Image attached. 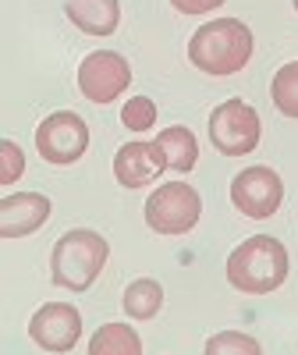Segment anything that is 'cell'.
Instances as JSON below:
<instances>
[{"label": "cell", "instance_id": "obj_1", "mask_svg": "<svg viewBox=\"0 0 298 355\" xmlns=\"http://www.w3.org/2000/svg\"><path fill=\"white\" fill-rule=\"evenodd\" d=\"M252 57V33L238 18H213L189 40V61L206 75H234Z\"/></svg>", "mask_w": 298, "mask_h": 355}, {"label": "cell", "instance_id": "obj_2", "mask_svg": "<svg viewBox=\"0 0 298 355\" xmlns=\"http://www.w3.org/2000/svg\"><path fill=\"white\" fill-rule=\"evenodd\" d=\"M227 281L245 295H270L288 281V249L270 234H252L227 256Z\"/></svg>", "mask_w": 298, "mask_h": 355}, {"label": "cell", "instance_id": "obj_3", "mask_svg": "<svg viewBox=\"0 0 298 355\" xmlns=\"http://www.w3.org/2000/svg\"><path fill=\"white\" fill-rule=\"evenodd\" d=\"M107 239L89 227L68 231L57 239L53 252H50V274L57 288L68 291H89L93 281L100 277L103 263H107Z\"/></svg>", "mask_w": 298, "mask_h": 355}, {"label": "cell", "instance_id": "obj_4", "mask_svg": "<svg viewBox=\"0 0 298 355\" xmlns=\"http://www.w3.org/2000/svg\"><path fill=\"white\" fill-rule=\"evenodd\" d=\"M202 199L189 182H164L146 199V224L157 234H185L199 224Z\"/></svg>", "mask_w": 298, "mask_h": 355}, {"label": "cell", "instance_id": "obj_5", "mask_svg": "<svg viewBox=\"0 0 298 355\" xmlns=\"http://www.w3.org/2000/svg\"><path fill=\"white\" fill-rule=\"evenodd\" d=\"M263 125L259 114L245 103V100H224L220 107H213L210 114V139L213 150H220L224 157H245L259 146Z\"/></svg>", "mask_w": 298, "mask_h": 355}, {"label": "cell", "instance_id": "obj_6", "mask_svg": "<svg viewBox=\"0 0 298 355\" xmlns=\"http://www.w3.org/2000/svg\"><path fill=\"white\" fill-rule=\"evenodd\" d=\"M36 150L46 164L68 167L89 150V128L75 110H57L36 128Z\"/></svg>", "mask_w": 298, "mask_h": 355}, {"label": "cell", "instance_id": "obj_7", "mask_svg": "<svg viewBox=\"0 0 298 355\" xmlns=\"http://www.w3.org/2000/svg\"><path fill=\"white\" fill-rule=\"evenodd\" d=\"M284 182L270 167H249L231 178V202L252 220H266L281 210Z\"/></svg>", "mask_w": 298, "mask_h": 355}, {"label": "cell", "instance_id": "obj_8", "mask_svg": "<svg viewBox=\"0 0 298 355\" xmlns=\"http://www.w3.org/2000/svg\"><path fill=\"white\" fill-rule=\"evenodd\" d=\"M128 82H132V68H128L125 57L114 53V50H96L78 64V89H82V96L93 100V103L117 100L128 89Z\"/></svg>", "mask_w": 298, "mask_h": 355}, {"label": "cell", "instance_id": "obj_9", "mask_svg": "<svg viewBox=\"0 0 298 355\" xmlns=\"http://www.w3.org/2000/svg\"><path fill=\"white\" fill-rule=\"evenodd\" d=\"M28 338L43 352H71L82 338V313L68 302H46L28 320Z\"/></svg>", "mask_w": 298, "mask_h": 355}, {"label": "cell", "instance_id": "obj_10", "mask_svg": "<svg viewBox=\"0 0 298 355\" xmlns=\"http://www.w3.org/2000/svg\"><path fill=\"white\" fill-rule=\"evenodd\" d=\"M50 220V199L40 192H15L0 199V239H25Z\"/></svg>", "mask_w": 298, "mask_h": 355}, {"label": "cell", "instance_id": "obj_11", "mask_svg": "<svg viewBox=\"0 0 298 355\" xmlns=\"http://www.w3.org/2000/svg\"><path fill=\"white\" fill-rule=\"evenodd\" d=\"M164 167H167V160L157 142H128L114 157V174L125 189H146L153 178H160Z\"/></svg>", "mask_w": 298, "mask_h": 355}, {"label": "cell", "instance_id": "obj_12", "mask_svg": "<svg viewBox=\"0 0 298 355\" xmlns=\"http://www.w3.org/2000/svg\"><path fill=\"white\" fill-rule=\"evenodd\" d=\"M68 18L85 36H110L121 21L117 0H68Z\"/></svg>", "mask_w": 298, "mask_h": 355}, {"label": "cell", "instance_id": "obj_13", "mask_svg": "<svg viewBox=\"0 0 298 355\" xmlns=\"http://www.w3.org/2000/svg\"><path fill=\"white\" fill-rule=\"evenodd\" d=\"M157 146H160L167 167L177 171V174H189L195 167V160H199V142H195V135L189 128H164L157 135Z\"/></svg>", "mask_w": 298, "mask_h": 355}, {"label": "cell", "instance_id": "obj_14", "mask_svg": "<svg viewBox=\"0 0 298 355\" xmlns=\"http://www.w3.org/2000/svg\"><path fill=\"white\" fill-rule=\"evenodd\" d=\"M89 355H142V341L128 323H103L89 341Z\"/></svg>", "mask_w": 298, "mask_h": 355}, {"label": "cell", "instance_id": "obj_15", "mask_svg": "<svg viewBox=\"0 0 298 355\" xmlns=\"http://www.w3.org/2000/svg\"><path fill=\"white\" fill-rule=\"evenodd\" d=\"M164 306V288L153 277H139L125 291V313L132 320H153Z\"/></svg>", "mask_w": 298, "mask_h": 355}, {"label": "cell", "instance_id": "obj_16", "mask_svg": "<svg viewBox=\"0 0 298 355\" xmlns=\"http://www.w3.org/2000/svg\"><path fill=\"white\" fill-rule=\"evenodd\" d=\"M270 96L284 117H298V61L277 68V75L270 82Z\"/></svg>", "mask_w": 298, "mask_h": 355}, {"label": "cell", "instance_id": "obj_17", "mask_svg": "<svg viewBox=\"0 0 298 355\" xmlns=\"http://www.w3.org/2000/svg\"><path fill=\"white\" fill-rule=\"evenodd\" d=\"M202 355H263V348L256 338H249L242 331H220L206 341Z\"/></svg>", "mask_w": 298, "mask_h": 355}, {"label": "cell", "instance_id": "obj_18", "mask_svg": "<svg viewBox=\"0 0 298 355\" xmlns=\"http://www.w3.org/2000/svg\"><path fill=\"white\" fill-rule=\"evenodd\" d=\"M121 121L135 132H146V128H153L157 125V103L149 100V96H132L125 107H121Z\"/></svg>", "mask_w": 298, "mask_h": 355}, {"label": "cell", "instance_id": "obj_19", "mask_svg": "<svg viewBox=\"0 0 298 355\" xmlns=\"http://www.w3.org/2000/svg\"><path fill=\"white\" fill-rule=\"evenodd\" d=\"M21 174H25V157L18 150V142L4 139L0 142V185H15Z\"/></svg>", "mask_w": 298, "mask_h": 355}, {"label": "cell", "instance_id": "obj_20", "mask_svg": "<svg viewBox=\"0 0 298 355\" xmlns=\"http://www.w3.org/2000/svg\"><path fill=\"white\" fill-rule=\"evenodd\" d=\"M170 4L182 11V15H206V11H213L220 8L224 0H170Z\"/></svg>", "mask_w": 298, "mask_h": 355}, {"label": "cell", "instance_id": "obj_21", "mask_svg": "<svg viewBox=\"0 0 298 355\" xmlns=\"http://www.w3.org/2000/svg\"><path fill=\"white\" fill-rule=\"evenodd\" d=\"M291 4H295V11H298V0H291Z\"/></svg>", "mask_w": 298, "mask_h": 355}]
</instances>
